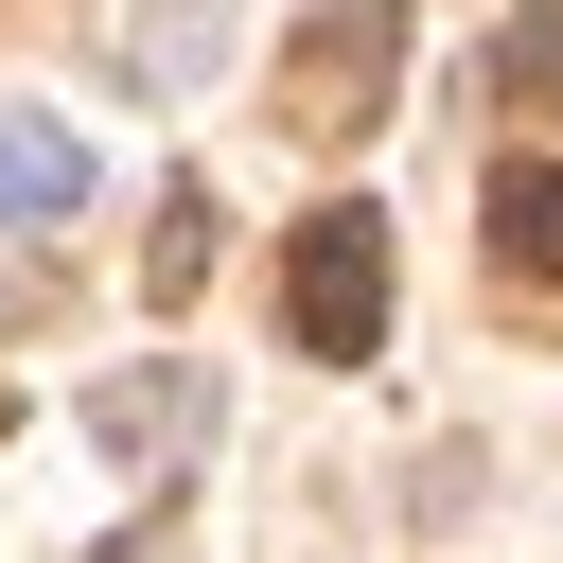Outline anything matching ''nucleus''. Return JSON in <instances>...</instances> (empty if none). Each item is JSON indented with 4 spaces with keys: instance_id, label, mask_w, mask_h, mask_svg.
I'll return each instance as SVG.
<instances>
[{
    "instance_id": "1",
    "label": "nucleus",
    "mask_w": 563,
    "mask_h": 563,
    "mask_svg": "<svg viewBox=\"0 0 563 563\" xmlns=\"http://www.w3.org/2000/svg\"><path fill=\"white\" fill-rule=\"evenodd\" d=\"M282 317H299V352H334V369H352V352L387 334V211H352V194H334V211L299 229V264H282Z\"/></svg>"
},
{
    "instance_id": "2",
    "label": "nucleus",
    "mask_w": 563,
    "mask_h": 563,
    "mask_svg": "<svg viewBox=\"0 0 563 563\" xmlns=\"http://www.w3.org/2000/svg\"><path fill=\"white\" fill-rule=\"evenodd\" d=\"M88 211V141L53 123V106H0V246H35V229H70Z\"/></svg>"
},
{
    "instance_id": "3",
    "label": "nucleus",
    "mask_w": 563,
    "mask_h": 563,
    "mask_svg": "<svg viewBox=\"0 0 563 563\" xmlns=\"http://www.w3.org/2000/svg\"><path fill=\"white\" fill-rule=\"evenodd\" d=\"M88 422H106V457H123V475H176V457H194V422H211V387H194V369H106V405H88Z\"/></svg>"
},
{
    "instance_id": "4",
    "label": "nucleus",
    "mask_w": 563,
    "mask_h": 563,
    "mask_svg": "<svg viewBox=\"0 0 563 563\" xmlns=\"http://www.w3.org/2000/svg\"><path fill=\"white\" fill-rule=\"evenodd\" d=\"M317 123H369V88H387V0H334L317 35H299V70H282Z\"/></svg>"
},
{
    "instance_id": "5",
    "label": "nucleus",
    "mask_w": 563,
    "mask_h": 563,
    "mask_svg": "<svg viewBox=\"0 0 563 563\" xmlns=\"http://www.w3.org/2000/svg\"><path fill=\"white\" fill-rule=\"evenodd\" d=\"M493 264L510 282H563V158H510L493 176Z\"/></svg>"
},
{
    "instance_id": "6",
    "label": "nucleus",
    "mask_w": 563,
    "mask_h": 563,
    "mask_svg": "<svg viewBox=\"0 0 563 563\" xmlns=\"http://www.w3.org/2000/svg\"><path fill=\"white\" fill-rule=\"evenodd\" d=\"M493 88L563 123V0H528V18H510V53H493Z\"/></svg>"
},
{
    "instance_id": "7",
    "label": "nucleus",
    "mask_w": 563,
    "mask_h": 563,
    "mask_svg": "<svg viewBox=\"0 0 563 563\" xmlns=\"http://www.w3.org/2000/svg\"><path fill=\"white\" fill-rule=\"evenodd\" d=\"M194 282H211V194H158V282L141 299H194Z\"/></svg>"
},
{
    "instance_id": "8",
    "label": "nucleus",
    "mask_w": 563,
    "mask_h": 563,
    "mask_svg": "<svg viewBox=\"0 0 563 563\" xmlns=\"http://www.w3.org/2000/svg\"><path fill=\"white\" fill-rule=\"evenodd\" d=\"M106 563H176V545H106Z\"/></svg>"
}]
</instances>
